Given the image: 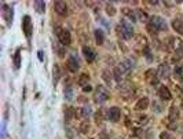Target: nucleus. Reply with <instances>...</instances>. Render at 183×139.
<instances>
[{
	"label": "nucleus",
	"mask_w": 183,
	"mask_h": 139,
	"mask_svg": "<svg viewBox=\"0 0 183 139\" xmlns=\"http://www.w3.org/2000/svg\"><path fill=\"white\" fill-rule=\"evenodd\" d=\"M146 28H147V32H150L152 35H156L160 31H167V22H165L164 18H161V17H158V15H153L152 18L147 21V24H146Z\"/></svg>",
	"instance_id": "nucleus-1"
},
{
	"label": "nucleus",
	"mask_w": 183,
	"mask_h": 139,
	"mask_svg": "<svg viewBox=\"0 0 183 139\" xmlns=\"http://www.w3.org/2000/svg\"><path fill=\"white\" fill-rule=\"evenodd\" d=\"M55 33L58 36V40L62 45H69L72 43V36H70V32L66 31V29H62L61 26H57L55 28Z\"/></svg>",
	"instance_id": "nucleus-2"
},
{
	"label": "nucleus",
	"mask_w": 183,
	"mask_h": 139,
	"mask_svg": "<svg viewBox=\"0 0 183 139\" xmlns=\"http://www.w3.org/2000/svg\"><path fill=\"white\" fill-rule=\"evenodd\" d=\"M95 102L96 103H103V102H106L109 99V91H107L103 85H98L96 88H95Z\"/></svg>",
	"instance_id": "nucleus-3"
},
{
	"label": "nucleus",
	"mask_w": 183,
	"mask_h": 139,
	"mask_svg": "<svg viewBox=\"0 0 183 139\" xmlns=\"http://www.w3.org/2000/svg\"><path fill=\"white\" fill-rule=\"evenodd\" d=\"M22 32H24L25 37L28 39V40H30L32 33H33V24H32L29 15H25L24 19H22Z\"/></svg>",
	"instance_id": "nucleus-4"
},
{
	"label": "nucleus",
	"mask_w": 183,
	"mask_h": 139,
	"mask_svg": "<svg viewBox=\"0 0 183 139\" xmlns=\"http://www.w3.org/2000/svg\"><path fill=\"white\" fill-rule=\"evenodd\" d=\"M1 15H3V19L6 21L7 26H11L13 25V18H14V11H13V7L7 6V4H1Z\"/></svg>",
	"instance_id": "nucleus-5"
},
{
	"label": "nucleus",
	"mask_w": 183,
	"mask_h": 139,
	"mask_svg": "<svg viewBox=\"0 0 183 139\" xmlns=\"http://www.w3.org/2000/svg\"><path fill=\"white\" fill-rule=\"evenodd\" d=\"M119 29L121 31V36L125 39V40H128V39H131L134 36V28L127 21H121Z\"/></svg>",
	"instance_id": "nucleus-6"
},
{
	"label": "nucleus",
	"mask_w": 183,
	"mask_h": 139,
	"mask_svg": "<svg viewBox=\"0 0 183 139\" xmlns=\"http://www.w3.org/2000/svg\"><path fill=\"white\" fill-rule=\"evenodd\" d=\"M54 8H55V13L61 17H66L68 15V4L65 1H55L54 3Z\"/></svg>",
	"instance_id": "nucleus-7"
},
{
	"label": "nucleus",
	"mask_w": 183,
	"mask_h": 139,
	"mask_svg": "<svg viewBox=\"0 0 183 139\" xmlns=\"http://www.w3.org/2000/svg\"><path fill=\"white\" fill-rule=\"evenodd\" d=\"M120 116H121V112L117 106H113V108H110L107 110V117H109V120L113 121V123H117L120 120Z\"/></svg>",
	"instance_id": "nucleus-8"
},
{
	"label": "nucleus",
	"mask_w": 183,
	"mask_h": 139,
	"mask_svg": "<svg viewBox=\"0 0 183 139\" xmlns=\"http://www.w3.org/2000/svg\"><path fill=\"white\" fill-rule=\"evenodd\" d=\"M157 76H158V79H168L171 76V69L167 63H163V65L158 66Z\"/></svg>",
	"instance_id": "nucleus-9"
},
{
	"label": "nucleus",
	"mask_w": 183,
	"mask_h": 139,
	"mask_svg": "<svg viewBox=\"0 0 183 139\" xmlns=\"http://www.w3.org/2000/svg\"><path fill=\"white\" fill-rule=\"evenodd\" d=\"M83 54H84V58L88 61V62H94L95 58H96V54H95V51L88 47V45H84L83 47Z\"/></svg>",
	"instance_id": "nucleus-10"
},
{
	"label": "nucleus",
	"mask_w": 183,
	"mask_h": 139,
	"mask_svg": "<svg viewBox=\"0 0 183 139\" xmlns=\"http://www.w3.org/2000/svg\"><path fill=\"white\" fill-rule=\"evenodd\" d=\"M68 68H69L70 72H77L79 68H80V65H79V59L76 58V55H70L69 59H68Z\"/></svg>",
	"instance_id": "nucleus-11"
},
{
	"label": "nucleus",
	"mask_w": 183,
	"mask_h": 139,
	"mask_svg": "<svg viewBox=\"0 0 183 139\" xmlns=\"http://www.w3.org/2000/svg\"><path fill=\"white\" fill-rule=\"evenodd\" d=\"M117 68L121 70V73H127V72H129L134 68V61L132 59H124L120 63V66H117Z\"/></svg>",
	"instance_id": "nucleus-12"
},
{
	"label": "nucleus",
	"mask_w": 183,
	"mask_h": 139,
	"mask_svg": "<svg viewBox=\"0 0 183 139\" xmlns=\"http://www.w3.org/2000/svg\"><path fill=\"white\" fill-rule=\"evenodd\" d=\"M169 123H176L179 119V109L176 108V105H172L169 108V114H168Z\"/></svg>",
	"instance_id": "nucleus-13"
},
{
	"label": "nucleus",
	"mask_w": 183,
	"mask_h": 139,
	"mask_svg": "<svg viewBox=\"0 0 183 139\" xmlns=\"http://www.w3.org/2000/svg\"><path fill=\"white\" fill-rule=\"evenodd\" d=\"M149 108V98L147 96H143V98H140L138 102H136V105H135V110H145V109Z\"/></svg>",
	"instance_id": "nucleus-14"
},
{
	"label": "nucleus",
	"mask_w": 183,
	"mask_h": 139,
	"mask_svg": "<svg viewBox=\"0 0 183 139\" xmlns=\"http://www.w3.org/2000/svg\"><path fill=\"white\" fill-rule=\"evenodd\" d=\"M158 95H160V98L163 99V101H169L171 98H172V95H171V91L165 85H161L160 90H158Z\"/></svg>",
	"instance_id": "nucleus-15"
},
{
	"label": "nucleus",
	"mask_w": 183,
	"mask_h": 139,
	"mask_svg": "<svg viewBox=\"0 0 183 139\" xmlns=\"http://www.w3.org/2000/svg\"><path fill=\"white\" fill-rule=\"evenodd\" d=\"M172 28H174V31L179 33V35H182L183 36V21L180 18H176L172 21Z\"/></svg>",
	"instance_id": "nucleus-16"
},
{
	"label": "nucleus",
	"mask_w": 183,
	"mask_h": 139,
	"mask_svg": "<svg viewBox=\"0 0 183 139\" xmlns=\"http://www.w3.org/2000/svg\"><path fill=\"white\" fill-rule=\"evenodd\" d=\"M94 35H95V41H96V44L98 45L103 44V41H105V35H103V32H102L101 29H96V31L94 32Z\"/></svg>",
	"instance_id": "nucleus-17"
},
{
	"label": "nucleus",
	"mask_w": 183,
	"mask_h": 139,
	"mask_svg": "<svg viewBox=\"0 0 183 139\" xmlns=\"http://www.w3.org/2000/svg\"><path fill=\"white\" fill-rule=\"evenodd\" d=\"M123 14H125L128 18L131 19L132 22H135V21H138V17H136V11H134V10H131V8H123Z\"/></svg>",
	"instance_id": "nucleus-18"
},
{
	"label": "nucleus",
	"mask_w": 183,
	"mask_h": 139,
	"mask_svg": "<svg viewBox=\"0 0 183 139\" xmlns=\"http://www.w3.org/2000/svg\"><path fill=\"white\" fill-rule=\"evenodd\" d=\"M14 68L15 69L21 68V48H18L15 51V54H14Z\"/></svg>",
	"instance_id": "nucleus-19"
},
{
	"label": "nucleus",
	"mask_w": 183,
	"mask_h": 139,
	"mask_svg": "<svg viewBox=\"0 0 183 139\" xmlns=\"http://www.w3.org/2000/svg\"><path fill=\"white\" fill-rule=\"evenodd\" d=\"M88 84H89V76L85 75V73H83L81 76L79 77V85H80V87H85V85H88Z\"/></svg>",
	"instance_id": "nucleus-20"
},
{
	"label": "nucleus",
	"mask_w": 183,
	"mask_h": 139,
	"mask_svg": "<svg viewBox=\"0 0 183 139\" xmlns=\"http://www.w3.org/2000/svg\"><path fill=\"white\" fill-rule=\"evenodd\" d=\"M75 116H76V110H75V108H68L66 109V112H65V119H66V121H72Z\"/></svg>",
	"instance_id": "nucleus-21"
},
{
	"label": "nucleus",
	"mask_w": 183,
	"mask_h": 139,
	"mask_svg": "<svg viewBox=\"0 0 183 139\" xmlns=\"http://www.w3.org/2000/svg\"><path fill=\"white\" fill-rule=\"evenodd\" d=\"M52 72H54V85H55V84L58 83V80H59V77H61V69H59V66H58L57 63L54 65Z\"/></svg>",
	"instance_id": "nucleus-22"
},
{
	"label": "nucleus",
	"mask_w": 183,
	"mask_h": 139,
	"mask_svg": "<svg viewBox=\"0 0 183 139\" xmlns=\"http://www.w3.org/2000/svg\"><path fill=\"white\" fill-rule=\"evenodd\" d=\"M35 7H36V11L40 14H43L45 11V3L44 1H35Z\"/></svg>",
	"instance_id": "nucleus-23"
},
{
	"label": "nucleus",
	"mask_w": 183,
	"mask_h": 139,
	"mask_svg": "<svg viewBox=\"0 0 183 139\" xmlns=\"http://www.w3.org/2000/svg\"><path fill=\"white\" fill-rule=\"evenodd\" d=\"M65 98H66L68 101H72V99H73V88H72L70 85H68V87L65 88Z\"/></svg>",
	"instance_id": "nucleus-24"
},
{
	"label": "nucleus",
	"mask_w": 183,
	"mask_h": 139,
	"mask_svg": "<svg viewBox=\"0 0 183 139\" xmlns=\"http://www.w3.org/2000/svg\"><path fill=\"white\" fill-rule=\"evenodd\" d=\"M175 77H178L179 80H183V66L182 65H178L175 68Z\"/></svg>",
	"instance_id": "nucleus-25"
},
{
	"label": "nucleus",
	"mask_w": 183,
	"mask_h": 139,
	"mask_svg": "<svg viewBox=\"0 0 183 139\" xmlns=\"http://www.w3.org/2000/svg\"><path fill=\"white\" fill-rule=\"evenodd\" d=\"M136 17H138V21H142V22L147 24V15H146V13L140 11V10H136Z\"/></svg>",
	"instance_id": "nucleus-26"
},
{
	"label": "nucleus",
	"mask_w": 183,
	"mask_h": 139,
	"mask_svg": "<svg viewBox=\"0 0 183 139\" xmlns=\"http://www.w3.org/2000/svg\"><path fill=\"white\" fill-rule=\"evenodd\" d=\"M106 13L109 14L110 17L116 15V8L113 7V3H106Z\"/></svg>",
	"instance_id": "nucleus-27"
},
{
	"label": "nucleus",
	"mask_w": 183,
	"mask_h": 139,
	"mask_svg": "<svg viewBox=\"0 0 183 139\" xmlns=\"http://www.w3.org/2000/svg\"><path fill=\"white\" fill-rule=\"evenodd\" d=\"M80 131H81V134H87L89 131V123L87 120H84L81 123V125H80Z\"/></svg>",
	"instance_id": "nucleus-28"
},
{
	"label": "nucleus",
	"mask_w": 183,
	"mask_h": 139,
	"mask_svg": "<svg viewBox=\"0 0 183 139\" xmlns=\"http://www.w3.org/2000/svg\"><path fill=\"white\" fill-rule=\"evenodd\" d=\"M113 75H114V79H116L119 83H121V80H123V73H121V70L119 69V68H116V69H114Z\"/></svg>",
	"instance_id": "nucleus-29"
},
{
	"label": "nucleus",
	"mask_w": 183,
	"mask_h": 139,
	"mask_svg": "<svg viewBox=\"0 0 183 139\" xmlns=\"http://www.w3.org/2000/svg\"><path fill=\"white\" fill-rule=\"evenodd\" d=\"M102 75H103V80H105V81L107 83V84H110V81H112V73H110V72H109V70H103V73H102Z\"/></svg>",
	"instance_id": "nucleus-30"
},
{
	"label": "nucleus",
	"mask_w": 183,
	"mask_h": 139,
	"mask_svg": "<svg viewBox=\"0 0 183 139\" xmlns=\"http://www.w3.org/2000/svg\"><path fill=\"white\" fill-rule=\"evenodd\" d=\"M81 114H83V117H88L89 114H91V108H89L88 105H85V106L81 109Z\"/></svg>",
	"instance_id": "nucleus-31"
},
{
	"label": "nucleus",
	"mask_w": 183,
	"mask_h": 139,
	"mask_svg": "<svg viewBox=\"0 0 183 139\" xmlns=\"http://www.w3.org/2000/svg\"><path fill=\"white\" fill-rule=\"evenodd\" d=\"M182 58H183V45L175 51V59L178 61V59H182Z\"/></svg>",
	"instance_id": "nucleus-32"
},
{
	"label": "nucleus",
	"mask_w": 183,
	"mask_h": 139,
	"mask_svg": "<svg viewBox=\"0 0 183 139\" xmlns=\"http://www.w3.org/2000/svg\"><path fill=\"white\" fill-rule=\"evenodd\" d=\"M160 139H174L171 136V134L168 131H163V132L160 134Z\"/></svg>",
	"instance_id": "nucleus-33"
},
{
	"label": "nucleus",
	"mask_w": 183,
	"mask_h": 139,
	"mask_svg": "<svg viewBox=\"0 0 183 139\" xmlns=\"http://www.w3.org/2000/svg\"><path fill=\"white\" fill-rule=\"evenodd\" d=\"M149 81H150V84H152V85H157V84H158V76H157V75H156V76H153L152 79L149 80Z\"/></svg>",
	"instance_id": "nucleus-34"
},
{
	"label": "nucleus",
	"mask_w": 183,
	"mask_h": 139,
	"mask_svg": "<svg viewBox=\"0 0 183 139\" xmlns=\"http://www.w3.org/2000/svg\"><path fill=\"white\" fill-rule=\"evenodd\" d=\"M102 117H103V116H102V112H98V113L95 114V120H96V123H98V124L102 121Z\"/></svg>",
	"instance_id": "nucleus-35"
},
{
	"label": "nucleus",
	"mask_w": 183,
	"mask_h": 139,
	"mask_svg": "<svg viewBox=\"0 0 183 139\" xmlns=\"http://www.w3.org/2000/svg\"><path fill=\"white\" fill-rule=\"evenodd\" d=\"M83 91H84V92H89V91H92V87H91V85H85V87H83Z\"/></svg>",
	"instance_id": "nucleus-36"
},
{
	"label": "nucleus",
	"mask_w": 183,
	"mask_h": 139,
	"mask_svg": "<svg viewBox=\"0 0 183 139\" xmlns=\"http://www.w3.org/2000/svg\"><path fill=\"white\" fill-rule=\"evenodd\" d=\"M37 57H39V61H40V62H43V61H44V58H43V51H39Z\"/></svg>",
	"instance_id": "nucleus-37"
},
{
	"label": "nucleus",
	"mask_w": 183,
	"mask_h": 139,
	"mask_svg": "<svg viewBox=\"0 0 183 139\" xmlns=\"http://www.w3.org/2000/svg\"><path fill=\"white\" fill-rule=\"evenodd\" d=\"M182 108H183V102H182Z\"/></svg>",
	"instance_id": "nucleus-38"
},
{
	"label": "nucleus",
	"mask_w": 183,
	"mask_h": 139,
	"mask_svg": "<svg viewBox=\"0 0 183 139\" xmlns=\"http://www.w3.org/2000/svg\"><path fill=\"white\" fill-rule=\"evenodd\" d=\"M70 139H72V138H70Z\"/></svg>",
	"instance_id": "nucleus-39"
}]
</instances>
